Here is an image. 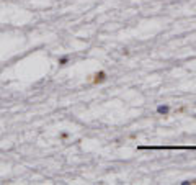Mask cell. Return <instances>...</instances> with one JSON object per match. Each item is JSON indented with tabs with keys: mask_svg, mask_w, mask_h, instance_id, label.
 I'll list each match as a JSON object with an SVG mask.
<instances>
[{
	"mask_svg": "<svg viewBox=\"0 0 196 185\" xmlns=\"http://www.w3.org/2000/svg\"><path fill=\"white\" fill-rule=\"evenodd\" d=\"M88 80L93 85H100V84H105L108 80V74H106V71H98V72H95L93 75H90Z\"/></svg>",
	"mask_w": 196,
	"mask_h": 185,
	"instance_id": "6da1fadb",
	"label": "cell"
},
{
	"mask_svg": "<svg viewBox=\"0 0 196 185\" xmlns=\"http://www.w3.org/2000/svg\"><path fill=\"white\" fill-rule=\"evenodd\" d=\"M157 113L160 115V116H169V113H170V105H169V103H162V105H159V107H157Z\"/></svg>",
	"mask_w": 196,
	"mask_h": 185,
	"instance_id": "7a4b0ae2",
	"label": "cell"
},
{
	"mask_svg": "<svg viewBox=\"0 0 196 185\" xmlns=\"http://www.w3.org/2000/svg\"><path fill=\"white\" fill-rule=\"evenodd\" d=\"M69 61H70V56H62V58L57 59V64L61 67H64V66H67V64H69Z\"/></svg>",
	"mask_w": 196,
	"mask_h": 185,
	"instance_id": "3957f363",
	"label": "cell"
},
{
	"mask_svg": "<svg viewBox=\"0 0 196 185\" xmlns=\"http://www.w3.org/2000/svg\"><path fill=\"white\" fill-rule=\"evenodd\" d=\"M59 139H62V141H66V139H69V133H67V131H62L61 134H59Z\"/></svg>",
	"mask_w": 196,
	"mask_h": 185,
	"instance_id": "277c9868",
	"label": "cell"
},
{
	"mask_svg": "<svg viewBox=\"0 0 196 185\" xmlns=\"http://www.w3.org/2000/svg\"><path fill=\"white\" fill-rule=\"evenodd\" d=\"M196 183V180H183L182 185H194Z\"/></svg>",
	"mask_w": 196,
	"mask_h": 185,
	"instance_id": "5b68a950",
	"label": "cell"
},
{
	"mask_svg": "<svg viewBox=\"0 0 196 185\" xmlns=\"http://www.w3.org/2000/svg\"><path fill=\"white\" fill-rule=\"evenodd\" d=\"M121 54H123V56H129V49H127V48H124V49L121 51Z\"/></svg>",
	"mask_w": 196,
	"mask_h": 185,
	"instance_id": "8992f818",
	"label": "cell"
}]
</instances>
